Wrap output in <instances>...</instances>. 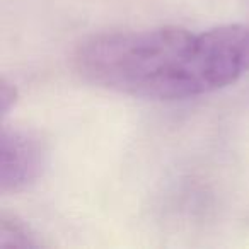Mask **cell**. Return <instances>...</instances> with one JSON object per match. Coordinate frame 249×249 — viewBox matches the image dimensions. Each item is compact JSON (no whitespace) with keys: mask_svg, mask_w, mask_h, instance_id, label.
<instances>
[{"mask_svg":"<svg viewBox=\"0 0 249 249\" xmlns=\"http://www.w3.org/2000/svg\"><path fill=\"white\" fill-rule=\"evenodd\" d=\"M43 242L36 237L35 232L29 229L22 220L12 217V215L2 213L0 217V248H19V249H31L39 248Z\"/></svg>","mask_w":249,"mask_h":249,"instance_id":"3","label":"cell"},{"mask_svg":"<svg viewBox=\"0 0 249 249\" xmlns=\"http://www.w3.org/2000/svg\"><path fill=\"white\" fill-rule=\"evenodd\" d=\"M48 162L45 140L22 128H2L0 137V190L19 193L41 178Z\"/></svg>","mask_w":249,"mask_h":249,"instance_id":"2","label":"cell"},{"mask_svg":"<svg viewBox=\"0 0 249 249\" xmlns=\"http://www.w3.org/2000/svg\"><path fill=\"white\" fill-rule=\"evenodd\" d=\"M75 70L104 89L176 101L210 94L249 72V26L193 33L179 26L103 33L73 53Z\"/></svg>","mask_w":249,"mask_h":249,"instance_id":"1","label":"cell"},{"mask_svg":"<svg viewBox=\"0 0 249 249\" xmlns=\"http://www.w3.org/2000/svg\"><path fill=\"white\" fill-rule=\"evenodd\" d=\"M16 97H18V90L12 84H9L5 79H2L0 84V107H2V116H7L11 107L16 104Z\"/></svg>","mask_w":249,"mask_h":249,"instance_id":"4","label":"cell"}]
</instances>
